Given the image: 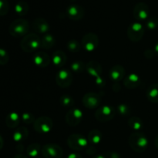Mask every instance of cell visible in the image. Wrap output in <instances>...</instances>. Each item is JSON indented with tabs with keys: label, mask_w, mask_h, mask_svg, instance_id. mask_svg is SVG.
<instances>
[{
	"label": "cell",
	"mask_w": 158,
	"mask_h": 158,
	"mask_svg": "<svg viewBox=\"0 0 158 158\" xmlns=\"http://www.w3.org/2000/svg\"><path fill=\"white\" fill-rule=\"evenodd\" d=\"M128 143L133 151L137 153H143L148 147V139L143 133L135 132L130 135Z\"/></svg>",
	"instance_id": "obj_1"
},
{
	"label": "cell",
	"mask_w": 158,
	"mask_h": 158,
	"mask_svg": "<svg viewBox=\"0 0 158 158\" xmlns=\"http://www.w3.org/2000/svg\"><path fill=\"white\" fill-rule=\"evenodd\" d=\"M20 47L24 52H32L41 48V38L36 33H29L21 40Z\"/></svg>",
	"instance_id": "obj_2"
},
{
	"label": "cell",
	"mask_w": 158,
	"mask_h": 158,
	"mask_svg": "<svg viewBox=\"0 0 158 158\" xmlns=\"http://www.w3.org/2000/svg\"><path fill=\"white\" fill-rule=\"evenodd\" d=\"M29 31V23L24 19H17L10 24L9 32L13 37H24Z\"/></svg>",
	"instance_id": "obj_3"
},
{
	"label": "cell",
	"mask_w": 158,
	"mask_h": 158,
	"mask_svg": "<svg viewBox=\"0 0 158 158\" xmlns=\"http://www.w3.org/2000/svg\"><path fill=\"white\" fill-rule=\"evenodd\" d=\"M117 114V110L110 105L100 106L95 112V118L101 123L110 121Z\"/></svg>",
	"instance_id": "obj_4"
},
{
	"label": "cell",
	"mask_w": 158,
	"mask_h": 158,
	"mask_svg": "<svg viewBox=\"0 0 158 158\" xmlns=\"http://www.w3.org/2000/svg\"><path fill=\"white\" fill-rule=\"evenodd\" d=\"M67 144L73 151H83L88 145V140L80 134H73L68 137Z\"/></svg>",
	"instance_id": "obj_5"
},
{
	"label": "cell",
	"mask_w": 158,
	"mask_h": 158,
	"mask_svg": "<svg viewBox=\"0 0 158 158\" xmlns=\"http://www.w3.org/2000/svg\"><path fill=\"white\" fill-rule=\"evenodd\" d=\"M53 127V121L49 117H40L35 120L33 128L37 133L40 134H46L50 132Z\"/></svg>",
	"instance_id": "obj_6"
},
{
	"label": "cell",
	"mask_w": 158,
	"mask_h": 158,
	"mask_svg": "<svg viewBox=\"0 0 158 158\" xmlns=\"http://www.w3.org/2000/svg\"><path fill=\"white\" fill-rule=\"evenodd\" d=\"M145 29L143 25L139 22L131 23L127 29V36L131 41L137 43L143 37Z\"/></svg>",
	"instance_id": "obj_7"
},
{
	"label": "cell",
	"mask_w": 158,
	"mask_h": 158,
	"mask_svg": "<svg viewBox=\"0 0 158 158\" xmlns=\"http://www.w3.org/2000/svg\"><path fill=\"white\" fill-rule=\"evenodd\" d=\"M41 153L45 158H61L63 151L61 147L54 143H48L42 147Z\"/></svg>",
	"instance_id": "obj_8"
},
{
	"label": "cell",
	"mask_w": 158,
	"mask_h": 158,
	"mask_svg": "<svg viewBox=\"0 0 158 158\" xmlns=\"http://www.w3.org/2000/svg\"><path fill=\"white\" fill-rule=\"evenodd\" d=\"M99 37L94 32L86 33L82 39V46L85 50L93 52L96 50L99 46Z\"/></svg>",
	"instance_id": "obj_9"
},
{
	"label": "cell",
	"mask_w": 158,
	"mask_h": 158,
	"mask_svg": "<svg viewBox=\"0 0 158 158\" xmlns=\"http://www.w3.org/2000/svg\"><path fill=\"white\" fill-rule=\"evenodd\" d=\"M73 82V74L69 69H61L56 75V83L60 87L67 88Z\"/></svg>",
	"instance_id": "obj_10"
},
{
	"label": "cell",
	"mask_w": 158,
	"mask_h": 158,
	"mask_svg": "<svg viewBox=\"0 0 158 158\" xmlns=\"http://www.w3.org/2000/svg\"><path fill=\"white\" fill-rule=\"evenodd\" d=\"M101 100L102 97L100 95V94L95 92H89L86 93L83 96L82 101L85 107L88 109H96L100 105Z\"/></svg>",
	"instance_id": "obj_11"
},
{
	"label": "cell",
	"mask_w": 158,
	"mask_h": 158,
	"mask_svg": "<svg viewBox=\"0 0 158 158\" xmlns=\"http://www.w3.org/2000/svg\"><path fill=\"white\" fill-rule=\"evenodd\" d=\"M83 114L78 108H72L66 115V122L69 126L76 127L81 123Z\"/></svg>",
	"instance_id": "obj_12"
},
{
	"label": "cell",
	"mask_w": 158,
	"mask_h": 158,
	"mask_svg": "<svg viewBox=\"0 0 158 158\" xmlns=\"http://www.w3.org/2000/svg\"><path fill=\"white\" fill-rule=\"evenodd\" d=\"M84 9L80 5H70L66 9V15L68 18L73 21H78L82 19L84 16Z\"/></svg>",
	"instance_id": "obj_13"
},
{
	"label": "cell",
	"mask_w": 158,
	"mask_h": 158,
	"mask_svg": "<svg viewBox=\"0 0 158 158\" xmlns=\"http://www.w3.org/2000/svg\"><path fill=\"white\" fill-rule=\"evenodd\" d=\"M134 16L138 21L148 19L149 16V7L144 2H139L134 8Z\"/></svg>",
	"instance_id": "obj_14"
},
{
	"label": "cell",
	"mask_w": 158,
	"mask_h": 158,
	"mask_svg": "<svg viewBox=\"0 0 158 158\" xmlns=\"http://www.w3.org/2000/svg\"><path fill=\"white\" fill-rule=\"evenodd\" d=\"M32 60L35 66L40 68H46L50 63V58L46 52L43 51L35 52L32 57Z\"/></svg>",
	"instance_id": "obj_15"
},
{
	"label": "cell",
	"mask_w": 158,
	"mask_h": 158,
	"mask_svg": "<svg viewBox=\"0 0 158 158\" xmlns=\"http://www.w3.org/2000/svg\"><path fill=\"white\" fill-rule=\"evenodd\" d=\"M125 74H126V71H125L123 66H120V65H115L110 69L109 77L113 81H114L115 83H118L124 79Z\"/></svg>",
	"instance_id": "obj_16"
},
{
	"label": "cell",
	"mask_w": 158,
	"mask_h": 158,
	"mask_svg": "<svg viewBox=\"0 0 158 158\" xmlns=\"http://www.w3.org/2000/svg\"><path fill=\"white\" fill-rule=\"evenodd\" d=\"M141 79L140 76L136 73H131L123 79V85L126 88L134 89L141 85Z\"/></svg>",
	"instance_id": "obj_17"
},
{
	"label": "cell",
	"mask_w": 158,
	"mask_h": 158,
	"mask_svg": "<svg viewBox=\"0 0 158 158\" xmlns=\"http://www.w3.org/2000/svg\"><path fill=\"white\" fill-rule=\"evenodd\" d=\"M86 71L89 76L97 78L99 77H101L103 69H102V66L100 63L94 61V60H91V61L86 63Z\"/></svg>",
	"instance_id": "obj_18"
},
{
	"label": "cell",
	"mask_w": 158,
	"mask_h": 158,
	"mask_svg": "<svg viewBox=\"0 0 158 158\" xmlns=\"http://www.w3.org/2000/svg\"><path fill=\"white\" fill-rule=\"evenodd\" d=\"M49 24L45 19L36 18L32 23V29L37 33H46L49 30Z\"/></svg>",
	"instance_id": "obj_19"
},
{
	"label": "cell",
	"mask_w": 158,
	"mask_h": 158,
	"mask_svg": "<svg viewBox=\"0 0 158 158\" xmlns=\"http://www.w3.org/2000/svg\"><path fill=\"white\" fill-rule=\"evenodd\" d=\"M67 56L62 50H56L52 56V63L56 67L62 68L66 63Z\"/></svg>",
	"instance_id": "obj_20"
},
{
	"label": "cell",
	"mask_w": 158,
	"mask_h": 158,
	"mask_svg": "<svg viewBox=\"0 0 158 158\" xmlns=\"http://www.w3.org/2000/svg\"><path fill=\"white\" fill-rule=\"evenodd\" d=\"M28 136H29V131L27 128L21 127H18L17 129H15L13 133L12 138L15 142L20 143V142L25 141L27 139Z\"/></svg>",
	"instance_id": "obj_21"
},
{
	"label": "cell",
	"mask_w": 158,
	"mask_h": 158,
	"mask_svg": "<svg viewBox=\"0 0 158 158\" xmlns=\"http://www.w3.org/2000/svg\"><path fill=\"white\" fill-rule=\"evenodd\" d=\"M146 96L148 100L151 103H158V83H154V84L151 85L148 88L146 92Z\"/></svg>",
	"instance_id": "obj_22"
},
{
	"label": "cell",
	"mask_w": 158,
	"mask_h": 158,
	"mask_svg": "<svg viewBox=\"0 0 158 158\" xmlns=\"http://www.w3.org/2000/svg\"><path fill=\"white\" fill-rule=\"evenodd\" d=\"M20 120H21V118H20L19 115L17 113L12 112L8 114L6 117V123L8 127L13 129V128H16L18 127L20 123Z\"/></svg>",
	"instance_id": "obj_23"
},
{
	"label": "cell",
	"mask_w": 158,
	"mask_h": 158,
	"mask_svg": "<svg viewBox=\"0 0 158 158\" xmlns=\"http://www.w3.org/2000/svg\"><path fill=\"white\" fill-rule=\"evenodd\" d=\"M102 139H103V134L101 131H99L98 129H94L89 131L87 137L88 142H89V143L93 145H97L100 143Z\"/></svg>",
	"instance_id": "obj_24"
},
{
	"label": "cell",
	"mask_w": 158,
	"mask_h": 158,
	"mask_svg": "<svg viewBox=\"0 0 158 158\" xmlns=\"http://www.w3.org/2000/svg\"><path fill=\"white\" fill-rule=\"evenodd\" d=\"M56 40L51 34H45L41 38V48L44 49H50L55 45Z\"/></svg>",
	"instance_id": "obj_25"
},
{
	"label": "cell",
	"mask_w": 158,
	"mask_h": 158,
	"mask_svg": "<svg viewBox=\"0 0 158 158\" xmlns=\"http://www.w3.org/2000/svg\"><path fill=\"white\" fill-rule=\"evenodd\" d=\"M29 9V4L25 1H19L15 6V12L19 16H24L28 13Z\"/></svg>",
	"instance_id": "obj_26"
},
{
	"label": "cell",
	"mask_w": 158,
	"mask_h": 158,
	"mask_svg": "<svg viewBox=\"0 0 158 158\" xmlns=\"http://www.w3.org/2000/svg\"><path fill=\"white\" fill-rule=\"evenodd\" d=\"M128 125L134 131H139L143 128V123L138 117H131L128 120Z\"/></svg>",
	"instance_id": "obj_27"
},
{
	"label": "cell",
	"mask_w": 158,
	"mask_h": 158,
	"mask_svg": "<svg viewBox=\"0 0 158 158\" xmlns=\"http://www.w3.org/2000/svg\"><path fill=\"white\" fill-rule=\"evenodd\" d=\"M41 150L42 147L40 146V144L34 143L28 146L27 149H26V153H27V155L29 157L35 158L38 157V155L41 152Z\"/></svg>",
	"instance_id": "obj_28"
},
{
	"label": "cell",
	"mask_w": 158,
	"mask_h": 158,
	"mask_svg": "<svg viewBox=\"0 0 158 158\" xmlns=\"http://www.w3.org/2000/svg\"><path fill=\"white\" fill-rule=\"evenodd\" d=\"M117 113L122 117H129L131 114V107L127 103H120L117 106Z\"/></svg>",
	"instance_id": "obj_29"
},
{
	"label": "cell",
	"mask_w": 158,
	"mask_h": 158,
	"mask_svg": "<svg viewBox=\"0 0 158 158\" xmlns=\"http://www.w3.org/2000/svg\"><path fill=\"white\" fill-rule=\"evenodd\" d=\"M70 68L73 72H74L75 73H81L83 71L86 70V64L84 62L81 61V60H77L71 63Z\"/></svg>",
	"instance_id": "obj_30"
},
{
	"label": "cell",
	"mask_w": 158,
	"mask_h": 158,
	"mask_svg": "<svg viewBox=\"0 0 158 158\" xmlns=\"http://www.w3.org/2000/svg\"><path fill=\"white\" fill-rule=\"evenodd\" d=\"M66 47H67L68 50L69 52L76 53V52H78L80 51V49H81V45H80V43L77 40H71L67 43Z\"/></svg>",
	"instance_id": "obj_31"
},
{
	"label": "cell",
	"mask_w": 158,
	"mask_h": 158,
	"mask_svg": "<svg viewBox=\"0 0 158 158\" xmlns=\"http://www.w3.org/2000/svg\"><path fill=\"white\" fill-rule=\"evenodd\" d=\"M60 104L62 106H65V107H71V106H73L74 103H75L73 98L72 97H70V96L66 95V94L60 97Z\"/></svg>",
	"instance_id": "obj_32"
},
{
	"label": "cell",
	"mask_w": 158,
	"mask_h": 158,
	"mask_svg": "<svg viewBox=\"0 0 158 158\" xmlns=\"http://www.w3.org/2000/svg\"><path fill=\"white\" fill-rule=\"evenodd\" d=\"M21 120L26 124H31V123H34L35 122V116L33 114L29 112H26L24 114H22Z\"/></svg>",
	"instance_id": "obj_33"
},
{
	"label": "cell",
	"mask_w": 158,
	"mask_h": 158,
	"mask_svg": "<svg viewBox=\"0 0 158 158\" xmlns=\"http://www.w3.org/2000/svg\"><path fill=\"white\" fill-rule=\"evenodd\" d=\"M146 27L149 30H155L158 28V18L157 17H151L148 19L146 22Z\"/></svg>",
	"instance_id": "obj_34"
},
{
	"label": "cell",
	"mask_w": 158,
	"mask_h": 158,
	"mask_svg": "<svg viewBox=\"0 0 158 158\" xmlns=\"http://www.w3.org/2000/svg\"><path fill=\"white\" fill-rule=\"evenodd\" d=\"M9 9V4L7 0H0V16L6 15Z\"/></svg>",
	"instance_id": "obj_35"
},
{
	"label": "cell",
	"mask_w": 158,
	"mask_h": 158,
	"mask_svg": "<svg viewBox=\"0 0 158 158\" xmlns=\"http://www.w3.org/2000/svg\"><path fill=\"white\" fill-rule=\"evenodd\" d=\"M9 60V55L4 49H0V65L4 66L7 64Z\"/></svg>",
	"instance_id": "obj_36"
},
{
	"label": "cell",
	"mask_w": 158,
	"mask_h": 158,
	"mask_svg": "<svg viewBox=\"0 0 158 158\" xmlns=\"http://www.w3.org/2000/svg\"><path fill=\"white\" fill-rule=\"evenodd\" d=\"M95 83H96V86H97V87L103 88V87H104V86H105L106 82H105V80H103V77H97V78H96Z\"/></svg>",
	"instance_id": "obj_37"
},
{
	"label": "cell",
	"mask_w": 158,
	"mask_h": 158,
	"mask_svg": "<svg viewBox=\"0 0 158 158\" xmlns=\"http://www.w3.org/2000/svg\"><path fill=\"white\" fill-rule=\"evenodd\" d=\"M143 54H144V56L146 57L147 59H152L153 57L156 55L154 49H146V50L144 51V53Z\"/></svg>",
	"instance_id": "obj_38"
},
{
	"label": "cell",
	"mask_w": 158,
	"mask_h": 158,
	"mask_svg": "<svg viewBox=\"0 0 158 158\" xmlns=\"http://www.w3.org/2000/svg\"><path fill=\"white\" fill-rule=\"evenodd\" d=\"M105 157H106V158H120V154L117 152H115V151L106 152V154H105Z\"/></svg>",
	"instance_id": "obj_39"
},
{
	"label": "cell",
	"mask_w": 158,
	"mask_h": 158,
	"mask_svg": "<svg viewBox=\"0 0 158 158\" xmlns=\"http://www.w3.org/2000/svg\"><path fill=\"white\" fill-rule=\"evenodd\" d=\"M86 151L88 154H94L96 153V151H97V149H96V148L94 147V145L89 143V144H88L87 147H86Z\"/></svg>",
	"instance_id": "obj_40"
},
{
	"label": "cell",
	"mask_w": 158,
	"mask_h": 158,
	"mask_svg": "<svg viewBox=\"0 0 158 158\" xmlns=\"http://www.w3.org/2000/svg\"><path fill=\"white\" fill-rule=\"evenodd\" d=\"M67 158H83L80 154H77V153H71L68 155Z\"/></svg>",
	"instance_id": "obj_41"
},
{
	"label": "cell",
	"mask_w": 158,
	"mask_h": 158,
	"mask_svg": "<svg viewBox=\"0 0 158 158\" xmlns=\"http://www.w3.org/2000/svg\"><path fill=\"white\" fill-rule=\"evenodd\" d=\"M14 158H29V157H26V155H23V154H16V155L14 157Z\"/></svg>",
	"instance_id": "obj_42"
},
{
	"label": "cell",
	"mask_w": 158,
	"mask_h": 158,
	"mask_svg": "<svg viewBox=\"0 0 158 158\" xmlns=\"http://www.w3.org/2000/svg\"><path fill=\"white\" fill-rule=\"evenodd\" d=\"M154 52H155L156 55L158 56V42H157V43H156L155 46H154Z\"/></svg>",
	"instance_id": "obj_43"
},
{
	"label": "cell",
	"mask_w": 158,
	"mask_h": 158,
	"mask_svg": "<svg viewBox=\"0 0 158 158\" xmlns=\"http://www.w3.org/2000/svg\"><path fill=\"white\" fill-rule=\"evenodd\" d=\"M154 145H155L156 148L158 149V134L157 136H156L155 140H154Z\"/></svg>",
	"instance_id": "obj_44"
},
{
	"label": "cell",
	"mask_w": 158,
	"mask_h": 158,
	"mask_svg": "<svg viewBox=\"0 0 158 158\" xmlns=\"http://www.w3.org/2000/svg\"><path fill=\"white\" fill-rule=\"evenodd\" d=\"M3 144H4V141H3L2 137L0 135V150H2V148H3Z\"/></svg>",
	"instance_id": "obj_45"
},
{
	"label": "cell",
	"mask_w": 158,
	"mask_h": 158,
	"mask_svg": "<svg viewBox=\"0 0 158 158\" xmlns=\"http://www.w3.org/2000/svg\"><path fill=\"white\" fill-rule=\"evenodd\" d=\"M93 158H106L105 155H103V154H98V155L94 156Z\"/></svg>",
	"instance_id": "obj_46"
},
{
	"label": "cell",
	"mask_w": 158,
	"mask_h": 158,
	"mask_svg": "<svg viewBox=\"0 0 158 158\" xmlns=\"http://www.w3.org/2000/svg\"><path fill=\"white\" fill-rule=\"evenodd\" d=\"M35 158H40V157H35Z\"/></svg>",
	"instance_id": "obj_47"
}]
</instances>
